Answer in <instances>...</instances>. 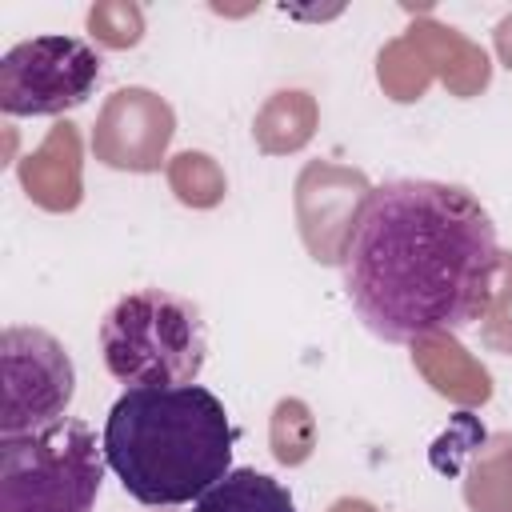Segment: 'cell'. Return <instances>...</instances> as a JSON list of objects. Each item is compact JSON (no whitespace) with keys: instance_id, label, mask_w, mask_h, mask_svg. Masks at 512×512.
<instances>
[{"instance_id":"obj_6","label":"cell","mask_w":512,"mask_h":512,"mask_svg":"<svg viewBox=\"0 0 512 512\" xmlns=\"http://www.w3.org/2000/svg\"><path fill=\"white\" fill-rule=\"evenodd\" d=\"M100 52L76 36H32L0 56L4 116H60L80 108L100 80Z\"/></svg>"},{"instance_id":"obj_7","label":"cell","mask_w":512,"mask_h":512,"mask_svg":"<svg viewBox=\"0 0 512 512\" xmlns=\"http://www.w3.org/2000/svg\"><path fill=\"white\" fill-rule=\"evenodd\" d=\"M192 512H296V500L276 476L232 468L200 500H192Z\"/></svg>"},{"instance_id":"obj_1","label":"cell","mask_w":512,"mask_h":512,"mask_svg":"<svg viewBox=\"0 0 512 512\" xmlns=\"http://www.w3.org/2000/svg\"><path fill=\"white\" fill-rule=\"evenodd\" d=\"M500 244L480 200L444 180L368 188L340 240V272L360 324L412 344L476 324L496 288Z\"/></svg>"},{"instance_id":"obj_3","label":"cell","mask_w":512,"mask_h":512,"mask_svg":"<svg viewBox=\"0 0 512 512\" xmlns=\"http://www.w3.org/2000/svg\"><path fill=\"white\" fill-rule=\"evenodd\" d=\"M100 352L104 368L128 388L196 384L208 360V328L188 296L136 288L104 312Z\"/></svg>"},{"instance_id":"obj_5","label":"cell","mask_w":512,"mask_h":512,"mask_svg":"<svg viewBox=\"0 0 512 512\" xmlns=\"http://www.w3.org/2000/svg\"><path fill=\"white\" fill-rule=\"evenodd\" d=\"M0 436H28L64 420L76 396V368L68 348L28 324H8L0 332Z\"/></svg>"},{"instance_id":"obj_4","label":"cell","mask_w":512,"mask_h":512,"mask_svg":"<svg viewBox=\"0 0 512 512\" xmlns=\"http://www.w3.org/2000/svg\"><path fill=\"white\" fill-rule=\"evenodd\" d=\"M104 468V440L76 416L0 436V512H92Z\"/></svg>"},{"instance_id":"obj_2","label":"cell","mask_w":512,"mask_h":512,"mask_svg":"<svg viewBox=\"0 0 512 512\" xmlns=\"http://www.w3.org/2000/svg\"><path fill=\"white\" fill-rule=\"evenodd\" d=\"M100 440L108 468L132 500L176 508L200 500L232 472L236 428L204 384L124 388Z\"/></svg>"}]
</instances>
